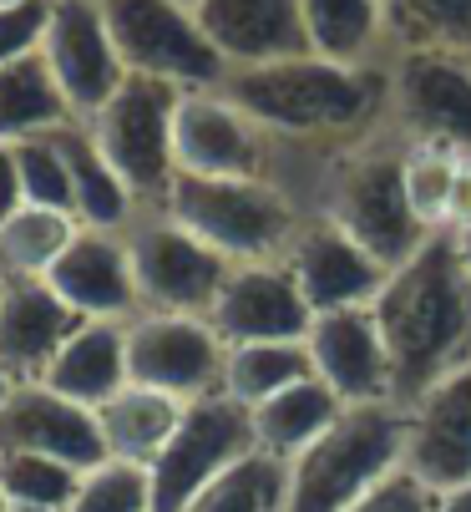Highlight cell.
Wrapping results in <instances>:
<instances>
[{
	"instance_id": "1",
	"label": "cell",
	"mask_w": 471,
	"mask_h": 512,
	"mask_svg": "<svg viewBox=\"0 0 471 512\" xmlns=\"http://www.w3.org/2000/svg\"><path fill=\"white\" fill-rule=\"evenodd\" d=\"M218 92L274 142H320L340 153L385 127V61L355 66L304 51L284 61L233 66Z\"/></svg>"
},
{
	"instance_id": "2",
	"label": "cell",
	"mask_w": 471,
	"mask_h": 512,
	"mask_svg": "<svg viewBox=\"0 0 471 512\" xmlns=\"http://www.w3.org/2000/svg\"><path fill=\"white\" fill-rule=\"evenodd\" d=\"M370 310L396 371L401 406L451 365L471 360V274L461 269L451 234H431L406 264L390 269Z\"/></svg>"
},
{
	"instance_id": "3",
	"label": "cell",
	"mask_w": 471,
	"mask_h": 512,
	"mask_svg": "<svg viewBox=\"0 0 471 512\" xmlns=\"http://www.w3.org/2000/svg\"><path fill=\"white\" fill-rule=\"evenodd\" d=\"M320 213L330 224H340L365 254H375L385 269L406 264L431 239L406 193V142L385 127L330 153Z\"/></svg>"
},
{
	"instance_id": "4",
	"label": "cell",
	"mask_w": 471,
	"mask_h": 512,
	"mask_svg": "<svg viewBox=\"0 0 471 512\" xmlns=\"http://www.w3.org/2000/svg\"><path fill=\"white\" fill-rule=\"evenodd\" d=\"M183 224L193 239H203L228 264H259L284 259L294 234L304 229V208L294 193L264 173V178H208V173H173L168 193L152 203Z\"/></svg>"
},
{
	"instance_id": "5",
	"label": "cell",
	"mask_w": 471,
	"mask_h": 512,
	"mask_svg": "<svg viewBox=\"0 0 471 512\" xmlns=\"http://www.w3.org/2000/svg\"><path fill=\"white\" fill-rule=\"evenodd\" d=\"M406 457V411L396 401L345 406L314 442L284 462V512H345Z\"/></svg>"
},
{
	"instance_id": "6",
	"label": "cell",
	"mask_w": 471,
	"mask_h": 512,
	"mask_svg": "<svg viewBox=\"0 0 471 512\" xmlns=\"http://www.w3.org/2000/svg\"><path fill=\"white\" fill-rule=\"evenodd\" d=\"M178 87L152 82V77H127L82 127L102 148V158L117 168V178L132 188L142 208H152L168 193L178 163H173V112H178Z\"/></svg>"
},
{
	"instance_id": "7",
	"label": "cell",
	"mask_w": 471,
	"mask_h": 512,
	"mask_svg": "<svg viewBox=\"0 0 471 512\" xmlns=\"http://www.w3.org/2000/svg\"><path fill=\"white\" fill-rule=\"evenodd\" d=\"M102 16L127 77H152L178 92L218 87L228 77L223 56L183 0H102Z\"/></svg>"
},
{
	"instance_id": "8",
	"label": "cell",
	"mask_w": 471,
	"mask_h": 512,
	"mask_svg": "<svg viewBox=\"0 0 471 512\" xmlns=\"http://www.w3.org/2000/svg\"><path fill=\"white\" fill-rule=\"evenodd\" d=\"M385 122L401 142H431L471 158V56L390 51Z\"/></svg>"
},
{
	"instance_id": "9",
	"label": "cell",
	"mask_w": 471,
	"mask_h": 512,
	"mask_svg": "<svg viewBox=\"0 0 471 512\" xmlns=\"http://www.w3.org/2000/svg\"><path fill=\"white\" fill-rule=\"evenodd\" d=\"M249 452H259L249 406H239L223 391L203 396V401H188L173 442L157 452V462L147 467L152 512H183L203 487H213L233 462H244Z\"/></svg>"
},
{
	"instance_id": "10",
	"label": "cell",
	"mask_w": 471,
	"mask_h": 512,
	"mask_svg": "<svg viewBox=\"0 0 471 512\" xmlns=\"http://www.w3.org/2000/svg\"><path fill=\"white\" fill-rule=\"evenodd\" d=\"M127 259L137 279V305L152 315H208L233 269L157 208H147L127 229Z\"/></svg>"
},
{
	"instance_id": "11",
	"label": "cell",
	"mask_w": 471,
	"mask_h": 512,
	"mask_svg": "<svg viewBox=\"0 0 471 512\" xmlns=\"http://www.w3.org/2000/svg\"><path fill=\"white\" fill-rule=\"evenodd\" d=\"M223 335L208 315H132L127 320V381L173 401H203L223 391Z\"/></svg>"
},
{
	"instance_id": "12",
	"label": "cell",
	"mask_w": 471,
	"mask_h": 512,
	"mask_svg": "<svg viewBox=\"0 0 471 512\" xmlns=\"http://www.w3.org/2000/svg\"><path fill=\"white\" fill-rule=\"evenodd\" d=\"M279 142L233 107L218 87H198L178 97L173 112V163L178 173L208 178H264Z\"/></svg>"
},
{
	"instance_id": "13",
	"label": "cell",
	"mask_w": 471,
	"mask_h": 512,
	"mask_svg": "<svg viewBox=\"0 0 471 512\" xmlns=\"http://www.w3.org/2000/svg\"><path fill=\"white\" fill-rule=\"evenodd\" d=\"M406 457L401 467L426 492L471 482V360L451 365L406 406Z\"/></svg>"
},
{
	"instance_id": "14",
	"label": "cell",
	"mask_w": 471,
	"mask_h": 512,
	"mask_svg": "<svg viewBox=\"0 0 471 512\" xmlns=\"http://www.w3.org/2000/svg\"><path fill=\"white\" fill-rule=\"evenodd\" d=\"M41 61L51 66V77L76 122H87L127 82V66H122L107 16H102V0H51Z\"/></svg>"
},
{
	"instance_id": "15",
	"label": "cell",
	"mask_w": 471,
	"mask_h": 512,
	"mask_svg": "<svg viewBox=\"0 0 471 512\" xmlns=\"http://www.w3.org/2000/svg\"><path fill=\"white\" fill-rule=\"evenodd\" d=\"M0 452L51 457L71 472H92L97 462H107L97 411L56 396L41 381H21L0 401Z\"/></svg>"
},
{
	"instance_id": "16",
	"label": "cell",
	"mask_w": 471,
	"mask_h": 512,
	"mask_svg": "<svg viewBox=\"0 0 471 512\" xmlns=\"http://www.w3.org/2000/svg\"><path fill=\"white\" fill-rule=\"evenodd\" d=\"M284 269L294 274L299 295H304V305L314 315L375 305L380 284L390 279V269L375 254H365L340 224H330L325 213L304 218V229L284 249Z\"/></svg>"
},
{
	"instance_id": "17",
	"label": "cell",
	"mask_w": 471,
	"mask_h": 512,
	"mask_svg": "<svg viewBox=\"0 0 471 512\" xmlns=\"http://www.w3.org/2000/svg\"><path fill=\"white\" fill-rule=\"evenodd\" d=\"M309 350V371L320 376L345 406H365V401H396V371L375 325V310H325L309 320L304 335ZM401 406V401H396Z\"/></svg>"
},
{
	"instance_id": "18",
	"label": "cell",
	"mask_w": 471,
	"mask_h": 512,
	"mask_svg": "<svg viewBox=\"0 0 471 512\" xmlns=\"http://www.w3.org/2000/svg\"><path fill=\"white\" fill-rule=\"evenodd\" d=\"M314 310L304 305L294 274L284 259L259 264H233L218 300L208 310V325L223 335V345H249V340H304Z\"/></svg>"
},
{
	"instance_id": "19",
	"label": "cell",
	"mask_w": 471,
	"mask_h": 512,
	"mask_svg": "<svg viewBox=\"0 0 471 512\" xmlns=\"http://www.w3.org/2000/svg\"><path fill=\"white\" fill-rule=\"evenodd\" d=\"M46 284L56 289V300L76 320H117V325H127L132 315H142L132 259H127V234L76 229L66 254L51 264Z\"/></svg>"
},
{
	"instance_id": "20",
	"label": "cell",
	"mask_w": 471,
	"mask_h": 512,
	"mask_svg": "<svg viewBox=\"0 0 471 512\" xmlns=\"http://www.w3.org/2000/svg\"><path fill=\"white\" fill-rule=\"evenodd\" d=\"M82 325L46 279H16L0 274V376L41 381L56 350L71 340V330Z\"/></svg>"
},
{
	"instance_id": "21",
	"label": "cell",
	"mask_w": 471,
	"mask_h": 512,
	"mask_svg": "<svg viewBox=\"0 0 471 512\" xmlns=\"http://www.w3.org/2000/svg\"><path fill=\"white\" fill-rule=\"evenodd\" d=\"M193 16L228 71L309 51L299 0H193Z\"/></svg>"
},
{
	"instance_id": "22",
	"label": "cell",
	"mask_w": 471,
	"mask_h": 512,
	"mask_svg": "<svg viewBox=\"0 0 471 512\" xmlns=\"http://www.w3.org/2000/svg\"><path fill=\"white\" fill-rule=\"evenodd\" d=\"M41 386H51L56 396L87 406V411L112 401L127 386V325H117V320H82L71 330V340L56 350V360L46 365Z\"/></svg>"
},
{
	"instance_id": "23",
	"label": "cell",
	"mask_w": 471,
	"mask_h": 512,
	"mask_svg": "<svg viewBox=\"0 0 471 512\" xmlns=\"http://www.w3.org/2000/svg\"><path fill=\"white\" fill-rule=\"evenodd\" d=\"M61 148H66V173H71V213H76V224H82V229H107V234H127L147 208L132 198V188L102 158L92 132L82 122L61 127Z\"/></svg>"
},
{
	"instance_id": "24",
	"label": "cell",
	"mask_w": 471,
	"mask_h": 512,
	"mask_svg": "<svg viewBox=\"0 0 471 512\" xmlns=\"http://www.w3.org/2000/svg\"><path fill=\"white\" fill-rule=\"evenodd\" d=\"M183 406L188 401H173L163 391H147V386L127 381L112 401L97 406V426H102L107 457L132 462V467H152L157 452L173 442V431L183 421Z\"/></svg>"
},
{
	"instance_id": "25",
	"label": "cell",
	"mask_w": 471,
	"mask_h": 512,
	"mask_svg": "<svg viewBox=\"0 0 471 512\" xmlns=\"http://www.w3.org/2000/svg\"><path fill=\"white\" fill-rule=\"evenodd\" d=\"M340 411H345V401H340L320 376H304V381L274 391L269 401H259V406L249 411V421H254V447L269 452V457H279V462H289V457H299Z\"/></svg>"
},
{
	"instance_id": "26",
	"label": "cell",
	"mask_w": 471,
	"mask_h": 512,
	"mask_svg": "<svg viewBox=\"0 0 471 512\" xmlns=\"http://www.w3.org/2000/svg\"><path fill=\"white\" fill-rule=\"evenodd\" d=\"M304 41L330 61H385V6L380 0H299Z\"/></svg>"
},
{
	"instance_id": "27",
	"label": "cell",
	"mask_w": 471,
	"mask_h": 512,
	"mask_svg": "<svg viewBox=\"0 0 471 512\" xmlns=\"http://www.w3.org/2000/svg\"><path fill=\"white\" fill-rule=\"evenodd\" d=\"M71 107L51 77V66L41 61V51L0 66V142H21L36 132H61L71 127Z\"/></svg>"
},
{
	"instance_id": "28",
	"label": "cell",
	"mask_w": 471,
	"mask_h": 512,
	"mask_svg": "<svg viewBox=\"0 0 471 512\" xmlns=\"http://www.w3.org/2000/svg\"><path fill=\"white\" fill-rule=\"evenodd\" d=\"M385 56L390 51H446L471 56V0H380Z\"/></svg>"
},
{
	"instance_id": "29",
	"label": "cell",
	"mask_w": 471,
	"mask_h": 512,
	"mask_svg": "<svg viewBox=\"0 0 471 512\" xmlns=\"http://www.w3.org/2000/svg\"><path fill=\"white\" fill-rule=\"evenodd\" d=\"M304 376H314L304 340H249V345H228L223 355V396H233L249 411Z\"/></svg>"
},
{
	"instance_id": "30",
	"label": "cell",
	"mask_w": 471,
	"mask_h": 512,
	"mask_svg": "<svg viewBox=\"0 0 471 512\" xmlns=\"http://www.w3.org/2000/svg\"><path fill=\"white\" fill-rule=\"evenodd\" d=\"M76 218L56 213V208H36L21 203L6 224H0V274L16 279H46L51 264L66 254V244L76 239Z\"/></svg>"
},
{
	"instance_id": "31",
	"label": "cell",
	"mask_w": 471,
	"mask_h": 512,
	"mask_svg": "<svg viewBox=\"0 0 471 512\" xmlns=\"http://www.w3.org/2000/svg\"><path fill=\"white\" fill-rule=\"evenodd\" d=\"M466 163H471L466 153L431 148V142H406V193H411V208L426 224V234H446Z\"/></svg>"
},
{
	"instance_id": "32",
	"label": "cell",
	"mask_w": 471,
	"mask_h": 512,
	"mask_svg": "<svg viewBox=\"0 0 471 512\" xmlns=\"http://www.w3.org/2000/svg\"><path fill=\"white\" fill-rule=\"evenodd\" d=\"M183 512H284V462L269 452H249Z\"/></svg>"
},
{
	"instance_id": "33",
	"label": "cell",
	"mask_w": 471,
	"mask_h": 512,
	"mask_svg": "<svg viewBox=\"0 0 471 512\" xmlns=\"http://www.w3.org/2000/svg\"><path fill=\"white\" fill-rule=\"evenodd\" d=\"M82 482V472H71L51 457H21V452H0V497L11 507H46L66 512L71 492Z\"/></svg>"
},
{
	"instance_id": "34",
	"label": "cell",
	"mask_w": 471,
	"mask_h": 512,
	"mask_svg": "<svg viewBox=\"0 0 471 512\" xmlns=\"http://www.w3.org/2000/svg\"><path fill=\"white\" fill-rule=\"evenodd\" d=\"M16 153V173H21V193L36 208H56L71 213V173H66V148H61V132H36L11 142ZM76 218V213H71Z\"/></svg>"
},
{
	"instance_id": "35",
	"label": "cell",
	"mask_w": 471,
	"mask_h": 512,
	"mask_svg": "<svg viewBox=\"0 0 471 512\" xmlns=\"http://www.w3.org/2000/svg\"><path fill=\"white\" fill-rule=\"evenodd\" d=\"M66 512H152L147 467H132V462H117V457L97 462L92 472H82Z\"/></svg>"
},
{
	"instance_id": "36",
	"label": "cell",
	"mask_w": 471,
	"mask_h": 512,
	"mask_svg": "<svg viewBox=\"0 0 471 512\" xmlns=\"http://www.w3.org/2000/svg\"><path fill=\"white\" fill-rule=\"evenodd\" d=\"M51 0H26V6H0V66H11L31 51H41Z\"/></svg>"
},
{
	"instance_id": "37",
	"label": "cell",
	"mask_w": 471,
	"mask_h": 512,
	"mask_svg": "<svg viewBox=\"0 0 471 512\" xmlns=\"http://www.w3.org/2000/svg\"><path fill=\"white\" fill-rule=\"evenodd\" d=\"M436 507V492H426L406 467L401 472H390L380 487H370L360 502H350L345 512H431Z\"/></svg>"
},
{
	"instance_id": "38",
	"label": "cell",
	"mask_w": 471,
	"mask_h": 512,
	"mask_svg": "<svg viewBox=\"0 0 471 512\" xmlns=\"http://www.w3.org/2000/svg\"><path fill=\"white\" fill-rule=\"evenodd\" d=\"M26 203L21 193V173H16V153H11V142H0V224Z\"/></svg>"
},
{
	"instance_id": "39",
	"label": "cell",
	"mask_w": 471,
	"mask_h": 512,
	"mask_svg": "<svg viewBox=\"0 0 471 512\" xmlns=\"http://www.w3.org/2000/svg\"><path fill=\"white\" fill-rule=\"evenodd\" d=\"M431 512H471V482L466 487H451V492H436V507Z\"/></svg>"
},
{
	"instance_id": "40",
	"label": "cell",
	"mask_w": 471,
	"mask_h": 512,
	"mask_svg": "<svg viewBox=\"0 0 471 512\" xmlns=\"http://www.w3.org/2000/svg\"><path fill=\"white\" fill-rule=\"evenodd\" d=\"M456 239V254H461V269L471 274V229H461V234H451Z\"/></svg>"
},
{
	"instance_id": "41",
	"label": "cell",
	"mask_w": 471,
	"mask_h": 512,
	"mask_svg": "<svg viewBox=\"0 0 471 512\" xmlns=\"http://www.w3.org/2000/svg\"><path fill=\"white\" fill-rule=\"evenodd\" d=\"M11 386H16L11 376H0V401H6V396H11Z\"/></svg>"
},
{
	"instance_id": "42",
	"label": "cell",
	"mask_w": 471,
	"mask_h": 512,
	"mask_svg": "<svg viewBox=\"0 0 471 512\" xmlns=\"http://www.w3.org/2000/svg\"><path fill=\"white\" fill-rule=\"evenodd\" d=\"M6 512H46V507H6Z\"/></svg>"
},
{
	"instance_id": "43",
	"label": "cell",
	"mask_w": 471,
	"mask_h": 512,
	"mask_svg": "<svg viewBox=\"0 0 471 512\" xmlns=\"http://www.w3.org/2000/svg\"><path fill=\"white\" fill-rule=\"evenodd\" d=\"M0 6H26V0H0Z\"/></svg>"
},
{
	"instance_id": "44",
	"label": "cell",
	"mask_w": 471,
	"mask_h": 512,
	"mask_svg": "<svg viewBox=\"0 0 471 512\" xmlns=\"http://www.w3.org/2000/svg\"><path fill=\"white\" fill-rule=\"evenodd\" d=\"M6 507H11V502H6V497H0V512H6Z\"/></svg>"
},
{
	"instance_id": "45",
	"label": "cell",
	"mask_w": 471,
	"mask_h": 512,
	"mask_svg": "<svg viewBox=\"0 0 471 512\" xmlns=\"http://www.w3.org/2000/svg\"><path fill=\"white\" fill-rule=\"evenodd\" d=\"M183 6H193V0H183Z\"/></svg>"
}]
</instances>
